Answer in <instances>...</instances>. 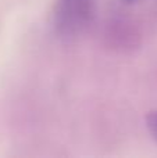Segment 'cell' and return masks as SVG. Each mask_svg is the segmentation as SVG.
I'll use <instances>...</instances> for the list:
<instances>
[{
	"instance_id": "cell-1",
	"label": "cell",
	"mask_w": 157,
	"mask_h": 158,
	"mask_svg": "<svg viewBox=\"0 0 157 158\" xmlns=\"http://www.w3.org/2000/svg\"><path fill=\"white\" fill-rule=\"evenodd\" d=\"M96 0H57L54 6V25L66 38H74L86 31L93 21Z\"/></svg>"
},
{
	"instance_id": "cell-2",
	"label": "cell",
	"mask_w": 157,
	"mask_h": 158,
	"mask_svg": "<svg viewBox=\"0 0 157 158\" xmlns=\"http://www.w3.org/2000/svg\"><path fill=\"white\" fill-rule=\"evenodd\" d=\"M146 125L149 129L150 136L155 139V142L157 143V110H153L147 114L146 117Z\"/></svg>"
}]
</instances>
